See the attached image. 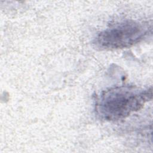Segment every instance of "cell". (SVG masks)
Masks as SVG:
<instances>
[{
    "instance_id": "cell-1",
    "label": "cell",
    "mask_w": 153,
    "mask_h": 153,
    "mask_svg": "<svg viewBox=\"0 0 153 153\" xmlns=\"http://www.w3.org/2000/svg\"><path fill=\"white\" fill-rule=\"evenodd\" d=\"M152 97V87L140 89L134 86H117L103 91L96 105L103 120L118 121L141 109Z\"/></svg>"
},
{
    "instance_id": "cell-2",
    "label": "cell",
    "mask_w": 153,
    "mask_h": 153,
    "mask_svg": "<svg viewBox=\"0 0 153 153\" xmlns=\"http://www.w3.org/2000/svg\"><path fill=\"white\" fill-rule=\"evenodd\" d=\"M148 22L126 20L111 25L95 38L96 46L101 50H116L130 47L151 33Z\"/></svg>"
}]
</instances>
